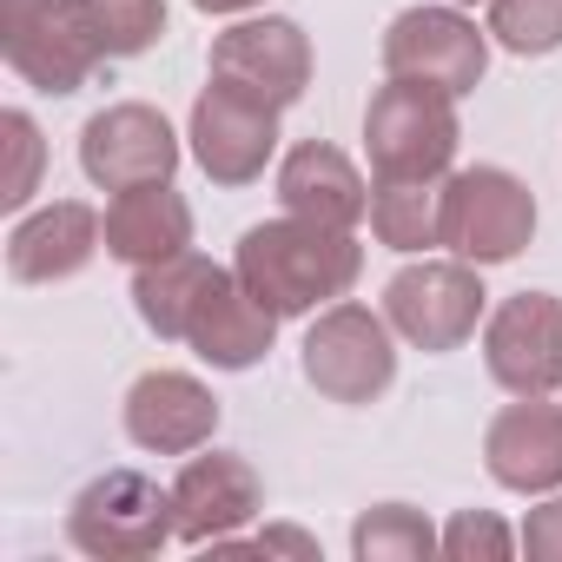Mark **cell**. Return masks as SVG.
Wrapping results in <instances>:
<instances>
[{
	"label": "cell",
	"instance_id": "6da1fadb",
	"mask_svg": "<svg viewBox=\"0 0 562 562\" xmlns=\"http://www.w3.org/2000/svg\"><path fill=\"white\" fill-rule=\"evenodd\" d=\"M232 271L278 318H312V312L351 299V285L364 278V245L351 232H338V225L285 212V218H265V225H251L238 238Z\"/></svg>",
	"mask_w": 562,
	"mask_h": 562
},
{
	"label": "cell",
	"instance_id": "7a4b0ae2",
	"mask_svg": "<svg viewBox=\"0 0 562 562\" xmlns=\"http://www.w3.org/2000/svg\"><path fill=\"white\" fill-rule=\"evenodd\" d=\"M0 54L34 93H80L100 67V27L87 0H0Z\"/></svg>",
	"mask_w": 562,
	"mask_h": 562
},
{
	"label": "cell",
	"instance_id": "3957f363",
	"mask_svg": "<svg viewBox=\"0 0 562 562\" xmlns=\"http://www.w3.org/2000/svg\"><path fill=\"white\" fill-rule=\"evenodd\" d=\"M457 100L417 80H384L364 106V153L378 179H443L457 159Z\"/></svg>",
	"mask_w": 562,
	"mask_h": 562
},
{
	"label": "cell",
	"instance_id": "277c9868",
	"mask_svg": "<svg viewBox=\"0 0 562 562\" xmlns=\"http://www.w3.org/2000/svg\"><path fill=\"white\" fill-rule=\"evenodd\" d=\"M67 542L80 555H100V562L159 555L166 542H179L172 490H159L146 470H106L67 503Z\"/></svg>",
	"mask_w": 562,
	"mask_h": 562
},
{
	"label": "cell",
	"instance_id": "5b68a950",
	"mask_svg": "<svg viewBox=\"0 0 562 562\" xmlns=\"http://www.w3.org/2000/svg\"><path fill=\"white\" fill-rule=\"evenodd\" d=\"M450 258L470 265H509L536 238V192L509 166H463L443 179V225H437Z\"/></svg>",
	"mask_w": 562,
	"mask_h": 562
},
{
	"label": "cell",
	"instance_id": "8992f818",
	"mask_svg": "<svg viewBox=\"0 0 562 562\" xmlns=\"http://www.w3.org/2000/svg\"><path fill=\"white\" fill-rule=\"evenodd\" d=\"M305 384L331 404H378L397 384V351H391V318L371 305H325L305 331Z\"/></svg>",
	"mask_w": 562,
	"mask_h": 562
},
{
	"label": "cell",
	"instance_id": "52a82bcc",
	"mask_svg": "<svg viewBox=\"0 0 562 562\" xmlns=\"http://www.w3.org/2000/svg\"><path fill=\"white\" fill-rule=\"evenodd\" d=\"M476 271H483V265H470V258H424V265H404L391 285H384V318H391V331H397L404 345L430 351V358L470 345V331L483 325V305H490V292H483Z\"/></svg>",
	"mask_w": 562,
	"mask_h": 562
},
{
	"label": "cell",
	"instance_id": "ba28073f",
	"mask_svg": "<svg viewBox=\"0 0 562 562\" xmlns=\"http://www.w3.org/2000/svg\"><path fill=\"white\" fill-rule=\"evenodd\" d=\"M278 113H285V106H271V100H258V93H245V87L212 74V87L192 100V126H186L199 172L212 186L265 179V166L278 153Z\"/></svg>",
	"mask_w": 562,
	"mask_h": 562
},
{
	"label": "cell",
	"instance_id": "9c48e42d",
	"mask_svg": "<svg viewBox=\"0 0 562 562\" xmlns=\"http://www.w3.org/2000/svg\"><path fill=\"white\" fill-rule=\"evenodd\" d=\"M483 67H490V34H476V21L457 8H404L384 27V80H417L463 100L476 93Z\"/></svg>",
	"mask_w": 562,
	"mask_h": 562
},
{
	"label": "cell",
	"instance_id": "30bf717a",
	"mask_svg": "<svg viewBox=\"0 0 562 562\" xmlns=\"http://www.w3.org/2000/svg\"><path fill=\"white\" fill-rule=\"evenodd\" d=\"M80 172L100 192H139V186H166L179 172V133L159 106L146 100H120L106 113H93L80 126Z\"/></svg>",
	"mask_w": 562,
	"mask_h": 562
},
{
	"label": "cell",
	"instance_id": "8fae6325",
	"mask_svg": "<svg viewBox=\"0 0 562 562\" xmlns=\"http://www.w3.org/2000/svg\"><path fill=\"white\" fill-rule=\"evenodd\" d=\"M483 364L509 397H555L562 391V299L516 292L483 318Z\"/></svg>",
	"mask_w": 562,
	"mask_h": 562
},
{
	"label": "cell",
	"instance_id": "7c38bea8",
	"mask_svg": "<svg viewBox=\"0 0 562 562\" xmlns=\"http://www.w3.org/2000/svg\"><path fill=\"white\" fill-rule=\"evenodd\" d=\"M212 74L271 100V106H299L312 87V41L299 21L265 14V21H238L212 41Z\"/></svg>",
	"mask_w": 562,
	"mask_h": 562
},
{
	"label": "cell",
	"instance_id": "4fadbf2b",
	"mask_svg": "<svg viewBox=\"0 0 562 562\" xmlns=\"http://www.w3.org/2000/svg\"><path fill=\"white\" fill-rule=\"evenodd\" d=\"M258 509H265V483L238 450H205L172 476V522H179V542L192 549L238 536Z\"/></svg>",
	"mask_w": 562,
	"mask_h": 562
},
{
	"label": "cell",
	"instance_id": "5bb4252c",
	"mask_svg": "<svg viewBox=\"0 0 562 562\" xmlns=\"http://www.w3.org/2000/svg\"><path fill=\"white\" fill-rule=\"evenodd\" d=\"M218 430V397L192 371H146L126 391V437L153 457H192Z\"/></svg>",
	"mask_w": 562,
	"mask_h": 562
},
{
	"label": "cell",
	"instance_id": "9a60e30c",
	"mask_svg": "<svg viewBox=\"0 0 562 562\" xmlns=\"http://www.w3.org/2000/svg\"><path fill=\"white\" fill-rule=\"evenodd\" d=\"M100 245H106V218L87 199H54L8 232V271L21 285H60L100 258Z\"/></svg>",
	"mask_w": 562,
	"mask_h": 562
},
{
	"label": "cell",
	"instance_id": "2e32d148",
	"mask_svg": "<svg viewBox=\"0 0 562 562\" xmlns=\"http://www.w3.org/2000/svg\"><path fill=\"white\" fill-rule=\"evenodd\" d=\"M483 463L503 490L516 496H542L562 490V404L549 397H522L509 411L490 417L483 430Z\"/></svg>",
	"mask_w": 562,
	"mask_h": 562
},
{
	"label": "cell",
	"instance_id": "e0dca14e",
	"mask_svg": "<svg viewBox=\"0 0 562 562\" xmlns=\"http://www.w3.org/2000/svg\"><path fill=\"white\" fill-rule=\"evenodd\" d=\"M271 338H278V312L245 292L238 271L218 265V278L205 285V299H199V312H192L186 345H192L212 371H251V364H265Z\"/></svg>",
	"mask_w": 562,
	"mask_h": 562
},
{
	"label": "cell",
	"instance_id": "ac0fdd59",
	"mask_svg": "<svg viewBox=\"0 0 562 562\" xmlns=\"http://www.w3.org/2000/svg\"><path fill=\"white\" fill-rule=\"evenodd\" d=\"M278 205L299 218H318V225H338V232H358V218H371V186L358 179V166L338 146L305 139L278 166Z\"/></svg>",
	"mask_w": 562,
	"mask_h": 562
},
{
	"label": "cell",
	"instance_id": "d6986e66",
	"mask_svg": "<svg viewBox=\"0 0 562 562\" xmlns=\"http://www.w3.org/2000/svg\"><path fill=\"white\" fill-rule=\"evenodd\" d=\"M192 251V205L166 186H139V192H113L106 205V258L120 265H159V258H179Z\"/></svg>",
	"mask_w": 562,
	"mask_h": 562
},
{
	"label": "cell",
	"instance_id": "ffe728a7",
	"mask_svg": "<svg viewBox=\"0 0 562 562\" xmlns=\"http://www.w3.org/2000/svg\"><path fill=\"white\" fill-rule=\"evenodd\" d=\"M212 278H218V265L199 258V251H179V258L139 265V271H133V305H139V318H146V331L166 338V345H186L192 312H199V299H205Z\"/></svg>",
	"mask_w": 562,
	"mask_h": 562
},
{
	"label": "cell",
	"instance_id": "44dd1931",
	"mask_svg": "<svg viewBox=\"0 0 562 562\" xmlns=\"http://www.w3.org/2000/svg\"><path fill=\"white\" fill-rule=\"evenodd\" d=\"M443 225V186L437 179H378L371 186V232L391 251H430Z\"/></svg>",
	"mask_w": 562,
	"mask_h": 562
},
{
	"label": "cell",
	"instance_id": "7402d4cb",
	"mask_svg": "<svg viewBox=\"0 0 562 562\" xmlns=\"http://www.w3.org/2000/svg\"><path fill=\"white\" fill-rule=\"evenodd\" d=\"M430 549H443V536H437L430 516L411 509V503H371V509L351 522V555H358V562H417V555H430Z\"/></svg>",
	"mask_w": 562,
	"mask_h": 562
},
{
	"label": "cell",
	"instance_id": "603a6c76",
	"mask_svg": "<svg viewBox=\"0 0 562 562\" xmlns=\"http://www.w3.org/2000/svg\"><path fill=\"white\" fill-rule=\"evenodd\" d=\"M496 47L536 60V54H555L562 47V0H490V27H483Z\"/></svg>",
	"mask_w": 562,
	"mask_h": 562
},
{
	"label": "cell",
	"instance_id": "cb8c5ba5",
	"mask_svg": "<svg viewBox=\"0 0 562 562\" xmlns=\"http://www.w3.org/2000/svg\"><path fill=\"white\" fill-rule=\"evenodd\" d=\"M106 60H133L166 34V0H87Z\"/></svg>",
	"mask_w": 562,
	"mask_h": 562
},
{
	"label": "cell",
	"instance_id": "d4e9b609",
	"mask_svg": "<svg viewBox=\"0 0 562 562\" xmlns=\"http://www.w3.org/2000/svg\"><path fill=\"white\" fill-rule=\"evenodd\" d=\"M0 146H8V179H0V205L8 212H21L34 192H41V166H47V139H41V126H34V113H0Z\"/></svg>",
	"mask_w": 562,
	"mask_h": 562
},
{
	"label": "cell",
	"instance_id": "484cf974",
	"mask_svg": "<svg viewBox=\"0 0 562 562\" xmlns=\"http://www.w3.org/2000/svg\"><path fill=\"white\" fill-rule=\"evenodd\" d=\"M522 536H509L490 509H457L450 522H443V555H457V562H503L509 549H516Z\"/></svg>",
	"mask_w": 562,
	"mask_h": 562
},
{
	"label": "cell",
	"instance_id": "4316f807",
	"mask_svg": "<svg viewBox=\"0 0 562 562\" xmlns=\"http://www.w3.org/2000/svg\"><path fill=\"white\" fill-rule=\"evenodd\" d=\"M522 549H529L536 562H562V496H549L542 509H529V522H522Z\"/></svg>",
	"mask_w": 562,
	"mask_h": 562
},
{
	"label": "cell",
	"instance_id": "83f0119b",
	"mask_svg": "<svg viewBox=\"0 0 562 562\" xmlns=\"http://www.w3.org/2000/svg\"><path fill=\"white\" fill-rule=\"evenodd\" d=\"M199 14H245V8H265V0H192Z\"/></svg>",
	"mask_w": 562,
	"mask_h": 562
},
{
	"label": "cell",
	"instance_id": "f1b7e54d",
	"mask_svg": "<svg viewBox=\"0 0 562 562\" xmlns=\"http://www.w3.org/2000/svg\"><path fill=\"white\" fill-rule=\"evenodd\" d=\"M457 8H463V0H457Z\"/></svg>",
	"mask_w": 562,
	"mask_h": 562
}]
</instances>
